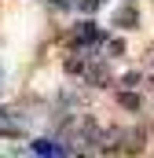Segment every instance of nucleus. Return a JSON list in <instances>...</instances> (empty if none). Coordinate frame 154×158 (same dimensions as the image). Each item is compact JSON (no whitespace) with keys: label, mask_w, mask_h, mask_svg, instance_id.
<instances>
[{"label":"nucleus","mask_w":154,"mask_h":158,"mask_svg":"<svg viewBox=\"0 0 154 158\" xmlns=\"http://www.w3.org/2000/svg\"><path fill=\"white\" fill-rule=\"evenodd\" d=\"M33 151H37V155H63L66 147H55L51 140H37V143H33Z\"/></svg>","instance_id":"obj_1"}]
</instances>
